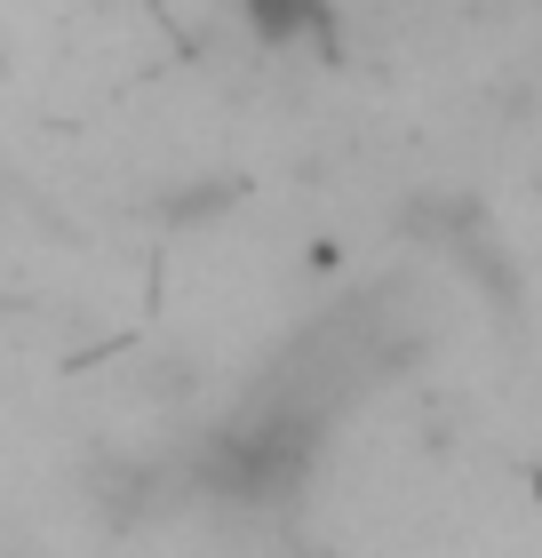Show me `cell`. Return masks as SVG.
<instances>
[{"instance_id":"cell-1","label":"cell","mask_w":542,"mask_h":558,"mask_svg":"<svg viewBox=\"0 0 542 558\" xmlns=\"http://www.w3.org/2000/svg\"><path fill=\"white\" fill-rule=\"evenodd\" d=\"M248 24L264 40H303V33H327V0H248Z\"/></svg>"}]
</instances>
